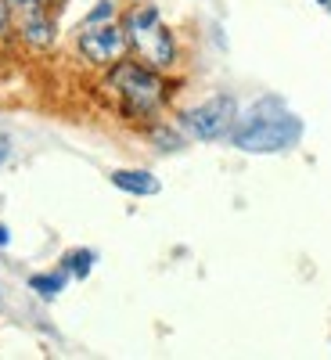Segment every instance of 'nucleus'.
I'll return each mask as SVG.
<instances>
[{
	"mask_svg": "<svg viewBox=\"0 0 331 360\" xmlns=\"http://www.w3.org/2000/svg\"><path fill=\"white\" fill-rule=\"evenodd\" d=\"M227 137H231L234 148L252 152V155L288 152V148H295L299 137H303V119L292 115L278 98H263L238 119Z\"/></svg>",
	"mask_w": 331,
	"mask_h": 360,
	"instance_id": "obj_1",
	"label": "nucleus"
},
{
	"mask_svg": "<svg viewBox=\"0 0 331 360\" xmlns=\"http://www.w3.org/2000/svg\"><path fill=\"white\" fill-rule=\"evenodd\" d=\"M126 33H130V44L144 54V62H152L159 69L173 65L176 58V44H173V33L159 22V11L148 4V8H137L126 22Z\"/></svg>",
	"mask_w": 331,
	"mask_h": 360,
	"instance_id": "obj_2",
	"label": "nucleus"
},
{
	"mask_svg": "<svg viewBox=\"0 0 331 360\" xmlns=\"http://www.w3.org/2000/svg\"><path fill=\"white\" fill-rule=\"evenodd\" d=\"M180 123H184L188 134L198 137V141H220L238 123V101L231 94H216V98L188 108L184 115H180Z\"/></svg>",
	"mask_w": 331,
	"mask_h": 360,
	"instance_id": "obj_3",
	"label": "nucleus"
},
{
	"mask_svg": "<svg viewBox=\"0 0 331 360\" xmlns=\"http://www.w3.org/2000/svg\"><path fill=\"white\" fill-rule=\"evenodd\" d=\"M112 83L119 86V94H123L137 112H152L162 101V79L152 69H144V65L119 62L115 72H112Z\"/></svg>",
	"mask_w": 331,
	"mask_h": 360,
	"instance_id": "obj_4",
	"label": "nucleus"
},
{
	"mask_svg": "<svg viewBox=\"0 0 331 360\" xmlns=\"http://www.w3.org/2000/svg\"><path fill=\"white\" fill-rule=\"evenodd\" d=\"M130 47V37H126V29L123 25H86L83 33H79V51L86 62H98V65H112L119 62V58L126 54Z\"/></svg>",
	"mask_w": 331,
	"mask_h": 360,
	"instance_id": "obj_5",
	"label": "nucleus"
},
{
	"mask_svg": "<svg viewBox=\"0 0 331 360\" xmlns=\"http://www.w3.org/2000/svg\"><path fill=\"white\" fill-rule=\"evenodd\" d=\"M112 184L119 191H126V195H159L162 184H159V176L155 173H148V169H115L112 173Z\"/></svg>",
	"mask_w": 331,
	"mask_h": 360,
	"instance_id": "obj_6",
	"label": "nucleus"
},
{
	"mask_svg": "<svg viewBox=\"0 0 331 360\" xmlns=\"http://www.w3.org/2000/svg\"><path fill=\"white\" fill-rule=\"evenodd\" d=\"M22 33H25L29 44L47 47V44L54 40V25H51V18H47L44 11H29V15H25V25H22Z\"/></svg>",
	"mask_w": 331,
	"mask_h": 360,
	"instance_id": "obj_7",
	"label": "nucleus"
},
{
	"mask_svg": "<svg viewBox=\"0 0 331 360\" xmlns=\"http://www.w3.org/2000/svg\"><path fill=\"white\" fill-rule=\"evenodd\" d=\"M29 288L40 292L44 299H54L58 292L65 288V274H33V278H29Z\"/></svg>",
	"mask_w": 331,
	"mask_h": 360,
	"instance_id": "obj_8",
	"label": "nucleus"
},
{
	"mask_svg": "<svg viewBox=\"0 0 331 360\" xmlns=\"http://www.w3.org/2000/svg\"><path fill=\"white\" fill-rule=\"evenodd\" d=\"M62 263H65V270H69V274H76V278H86V274H90V266H94V252H90V249H76V252H69Z\"/></svg>",
	"mask_w": 331,
	"mask_h": 360,
	"instance_id": "obj_9",
	"label": "nucleus"
},
{
	"mask_svg": "<svg viewBox=\"0 0 331 360\" xmlns=\"http://www.w3.org/2000/svg\"><path fill=\"white\" fill-rule=\"evenodd\" d=\"M105 18H112V4L108 0H101V8H94L86 15V25H94V22H105Z\"/></svg>",
	"mask_w": 331,
	"mask_h": 360,
	"instance_id": "obj_10",
	"label": "nucleus"
},
{
	"mask_svg": "<svg viewBox=\"0 0 331 360\" xmlns=\"http://www.w3.org/2000/svg\"><path fill=\"white\" fill-rule=\"evenodd\" d=\"M40 4H44V0H8V8H18V11H40Z\"/></svg>",
	"mask_w": 331,
	"mask_h": 360,
	"instance_id": "obj_11",
	"label": "nucleus"
},
{
	"mask_svg": "<svg viewBox=\"0 0 331 360\" xmlns=\"http://www.w3.org/2000/svg\"><path fill=\"white\" fill-rule=\"evenodd\" d=\"M8 155H11V148H8V137H4V134H0V166H4V162H8Z\"/></svg>",
	"mask_w": 331,
	"mask_h": 360,
	"instance_id": "obj_12",
	"label": "nucleus"
},
{
	"mask_svg": "<svg viewBox=\"0 0 331 360\" xmlns=\"http://www.w3.org/2000/svg\"><path fill=\"white\" fill-rule=\"evenodd\" d=\"M8 29V0H0V33Z\"/></svg>",
	"mask_w": 331,
	"mask_h": 360,
	"instance_id": "obj_13",
	"label": "nucleus"
},
{
	"mask_svg": "<svg viewBox=\"0 0 331 360\" xmlns=\"http://www.w3.org/2000/svg\"><path fill=\"white\" fill-rule=\"evenodd\" d=\"M8 242H11V234H8V227H0V249H4Z\"/></svg>",
	"mask_w": 331,
	"mask_h": 360,
	"instance_id": "obj_14",
	"label": "nucleus"
},
{
	"mask_svg": "<svg viewBox=\"0 0 331 360\" xmlns=\"http://www.w3.org/2000/svg\"><path fill=\"white\" fill-rule=\"evenodd\" d=\"M324 8H327V11H331V0H327V4H324Z\"/></svg>",
	"mask_w": 331,
	"mask_h": 360,
	"instance_id": "obj_15",
	"label": "nucleus"
},
{
	"mask_svg": "<svg viewBox=\"0 0 331 360\" xmlns=\"http://www.w3.org/2000/svg\"><path fill=\"white\" fill-rule=\"evenodd\" d=\"M320 4H327V0H320Z\"/></svg>",
	"mask_w": 331,
	"mask_h": 360,
	"instance_id": "obj_16",
	"label": "nucleus"
}]
</instances>
